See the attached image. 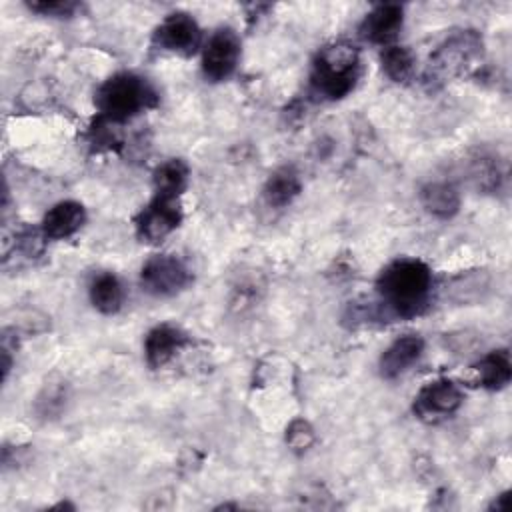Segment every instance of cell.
I'll use <instances>...</instances> for the list:
<instances>
[{"mask_svg":"<svg viewBox=\"0 0 512 512\" xmlns=\"http://www.w3.org/2000/svg\"><path fill=\"white\" fill-rule=\"evenodd\" d=\"M432 284V270L422 260L398 258L380 272L376 290L390 316L414 318L426 310Z\"/></svg>","mask_w":512,"mask_h":512,"instance_id":"6da1fadb","label":"cell"},{"mask_svg":"<svg viewBox=\"0 0 512 512\" xmlns=\"http://www.w3.org/2000/svg\"><path fill=\"white\" fill-rule=\"evenodd\" d=\"M94 104L104 120L126 122L154 108L158 104V92L146 78L134 72H118L100 84Z\"/></svg>","mask_w":512,"mask_h":512,"instance_id":"7a4b0ae2","label":"cell"},{"mask_svg":"<svg viewBox=\"0 0 512 512\" xmlns=\"http://www.w3.org/2000/svg\"><path fill=\"white\" fill-rule=\"evenodd\" d=\"M360 76V56L352 44L336 42L324 46L310 72V84L314 92L326 100H340L348 96Z\"/></svg>","mask_w":512,"mask_h":512,"instance_id":"3957f363","label":"cell"},{"mask_svg":"<svg viewBox=\"0 0 512 512\" xmlns=\"http://www.w3.org/2000/svg\"><path fill=\"white\" fill-rule=\"evenodd\" d=\"M482 36L476 30H458L436 46L430 54L424 80L430 88H438L466 72L482 56Z\"/></svg>","mask_w":512,"mask_h":512,"instance_id":"277c9868","label":"cell"},{"mask_svg":"<svg viewBox=\"0 0 512 512\" xmlns=\"http://www.w3.org/2000/svg\"><path fill=\"white\" fill-rule=\"evenodd\" d=\"M190 266L174 254H158L146 260L140 270V286L146 294L156 298H170L192 284Z\"/></svg>","mask_w":512,"mask_h":512,"instance_id":"5b68a950","label":"cell"},{"mask_svg":"<svg viewBox=\"0 0 512 512\" xmlns=\"http://www.w3.org/2000/svg\"><path fill=\"white\" fill-rule=\"evenodd\" d=\"M182 222L178 200L154 196L134 218V230L140 242L158 244Z\"/></svg>","mask_w":512,"mask_h":512,"instance_id":"8992f818","label":"cell"},{"mask_svg":"<svg viewBox=\"0 0 512 512\" xmlns=\"http://www.w3.org/2000/svg\"><path fill=\"white\" fill-rule=\"evenodd\" d=\"M202 42V32L190 14H168L154 30L152 44L164 52L192 56Z\"/></svg>","mask_w":512,"mask_h":512,"instance_id":"52a82bcc","label":"cell"},{"mask_svg":"<svg viewBox=\"0 0 512 512\" xmlns=\"http://www.w3.org/2000/svg\"><path fill=\"white\" fill-rule=\"evenodd\" d=\"M240 40L232 28L216 30L202 50V72L210 82L226 80L238 64Z\"/></svg>","mask_w":512,"mask_h":512,"instance_id":"ba28073f","label":"cell"},{"mask_svg":"<svg viewBox=\"0 0 512 512\" xmlns=\"http://www.w3.org/2000/svg\"><path fill=\"white\" fill-rule=\"evenodd\" d=\"M462 390L450 378L426 382L414 396V414L422 420L436 422L454 414L462 404Z\"/></svg>","mask_w":512,"mask_h":512,"instance_id":"9c48e42d","label":"cell"},{"mask_svg":"<svg viewBox=\"0 0 512 512\" xmlns=\"http://www.w3.org/2000/svg\"><path fill=\"white\" fill-rule=\"evenodd\" d=\"M404 24V8L400 4H376L360 24V36L376 46H392Z\"/></svg>","mask_w":512,"mask_h":512,"instance_id":"30bf717a","label":"cell"},{"mask_svg":"<svg viewBox=\"0 0 512 512\" xmlns=\"http://www.w3.org/2000/svg\"><path fill=\"white\" fill-rule=\"evenodd\" d=\"M424 352V340L418 334H406L396 338L380 356L378 368L380 376L386 380H394L402 376L414 362L420 360Z\"/></svg>","mask_w":512,"mask_h":512,"instance_id":"8fae6325","label":"cell"},{"mask_svg":"<svg viewBox=\"0 0 512 512\" xmlns=\"http://www.w3.org/2000/svg\"><path fill=\"white\" fill-rule=\"evenodd\" d=\"M188 342V336L170 324L154 326L144 338V356L150 368L166 366Z\"/></svg>","mask_w":512,"mask_h":512,"instance_id":"7c38bea8","label":"cell"},{"mask_svg":"<svg viewBox=\"0 0 512 512\" xmlns=\"http://www.w3.org/2000/svg\"><path fill=\"white\" fill-rule=\"evenodd\" d=\"M86 222V210L76 200L54 204L42 218V234L50 240H64L76 234Z\"/></svg>","mask_w":512,"mask_h":512,"instance_id":"4fadbf2b","label":"cell"},{"mask_svg":"<svg viewBox=\"0 0 512 512\" xmlns=\"http://www.w3.org/2000/svg\"><path fill=\"white\" fill-rule=\"evenodd\" d=\"M476 380L486 390H502L512 378L510 352L506 348L488 352L480 362L474 364Z\"/></svg>","mask_w":512,"mask_h":512,"instance_id":"5bb4252c","label":"cell"},{"mask_svg":"<svg viewBox=\"0 0 512 512\" xmlns=\"http://www.w3.org/2000/svg\"><path fill=\"white\" fill-rule=\"evenodd\" d=\"M302 182L292 166H282L274 170L264 184V200L272 208H286L300 194Z\"/></svg>","mask_w":512,"mask_h":512,"instance_id":"9a60e30c","label":"cell"},{"mask_svg":"<svg viewBox=\"0 0 512 512\" xmlns=\"http://www.w3.org/2000/svg\"><path fill=\"white\" fill-rule=\"evenodd\" d=\"M420 202L432 216L448 220L460 208V194L448 182H428L420 190Z\"/></svg>","mask_w":512,"mask_h":512,"instance_id":"2e32d148","label":"cell"},{"mask_svg":"<svg viewBox=\"0 0 512 512\" xmlns=\"http://www.w3.org/2000/svg\"><path fill=\"white\" fill-rule=\"evenodd\" d=\"M92 306L102 314H116L124 302V288L112 272H102L94 276L88 288Z\"/></svg>","mask_w":512,"mask_h":512,"instance_id":"e0dca14e","label":"cell"},{"mask_svg":"<svg viewBox=\"0 0 512 512\" xmlns=\"http://www.w3.org/2000/svg\"><path fill=\"white\" fill-rule=\"evenodd\" d=\"M188 174L190 172H188L186 162H182L178 158H170V160L162 162L152 174V184H154L156 196L178 200V196L188 186Z\"/></svg>","mask_w":512,"mask_h":512,"instance_id":"ac0fdd59","label":"cell"},{"mask_svg":"<svg viewBox=\"0 0 512 512\" xmlns=\"http://www.w3.org/2000/svg\"><path fill=\"white\" fill-rule=\"evenodd\" d=\"M380 62L386 76L394 82H406L414 72V58L410 50L398 44L386 46L380 54Z\"/></svg>","mask_w":512,"mask_h":512,"instance_id":"d6986e66","label":"cell"},{"mask_svg":"<svg viewBox=\"0 0 512 512\" xmlns=\"http://www.w3.org/2000/svg\"><path fill=\"white\" fill-rule=\"evenodd\" d=\"M64 382H50L42 388V392L36 398V412L44 418L56 416L64 402H66V386H62Z\"/></svg>","mask_w":512,"mask_h":512,"instance_id":"ffe728a7","label":"cell"},{"mask_svg":"<svg viewBox=\"0 0 512 512\" xmlns=\"http://www.w3.org/2000/svg\"><path fill=\"white\" fill-rule=\"evenodd\" d=\"M286 442L292 450L296 452H304L314 444V430L306 420H294L290 422L288 430H286Z\"/></svg>","mask_w":512,"mask_h":512,"instance_id":"44dd1931","label":"cell"},{"mask_svg":"<svg viewBox=\"0 0 512 512\" xmlns=\"http://www.w3.org/2000/svg\"><path fill=\"white\" fill-rule=\"evenodd\" d=\"M28 8L42 16L62 18V16H72L78 10V4L70 0H34V2H28Z\"/></svg>","mask_w":512,"mask_h":512,"instance_id":"7402d4cb","label":"cell"},{"mask_svg":"<svg viewBox=\"0 0 512 512\" xmlns=\"http://www.w3.org/2000/svg\"><path fill=\"white\" fill-rule=\"evenodd\" d=\"M506 500H508V494H500V496H498V500H494L490 508H496V510H504V508H506V506H504V502H506Z\"/></svg>","mask_w":512,"mask_h":512,"instance_id":"603a6c76","label":"cell"}]
</instances>
